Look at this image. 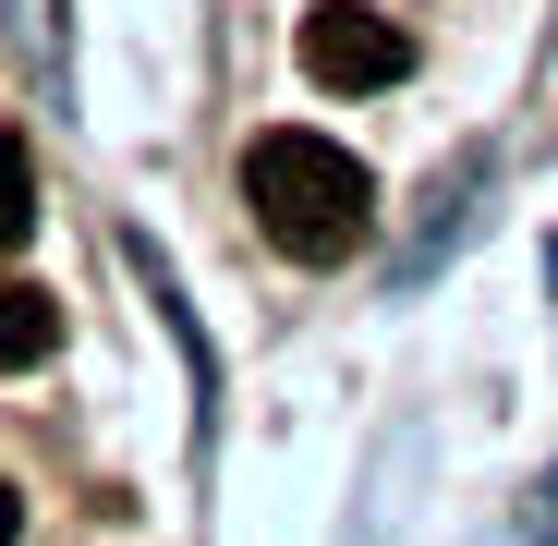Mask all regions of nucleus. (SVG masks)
Segmentation results:
<instances>
[{
  "instance_id": "obj_1",
  "label": "nucleus",
  "mask_w": 558,
  "mask_h": 546,
  "mask_svg": "<svg viewBox=\"0 0 558 546\" xmlns=\"http://www.w3.org/2000/svg\"><path fill=\"white\" fill-rule=\"evenodd\" d=\"M243 207H255V231L279 255L328 267V255H352L377 231V182H364V158L328 146V134H255L243 146Z\"/></svg>"
},
{
  "instance_id": "obj_4",
  "label": "nucleus",
  "mask_w": 558,
  "mask_h": 546,
  "mask_svg": "<svg viewBox=\"0 0 558 546\" xmlns=\"http://www.w3.org/2000/svg\"><path fill=\"white\" fill-rule=\"evenodd\" d=\"M25 231H37V158H25V134H0V255Z\"/></svg>"
},
{
  "instance_id": "obj_2",
  "label": "nucleus",
  "mask_w": 558,
  "mask_h": 546,
  "mask_svg": "<svg viewBox=\"0 0 558 546\" xmlns=\"http://www.w3.org/2000/svg\"><path fill=\"white\" fill-rule=\"evenodd\" d=\"M292 49H304V73L328 85V98H377V85L413 73V37H401L389 13H364V0H316Z\"/></svg>"
},
{
  "instance_id": "obj_3",
  "label": "nucleus",
  "mask_w": 558,
  "mask_h": 546,
  "mask_svg": "<svg viewBox=\"0 0 558 546\" xmlns=\"http://www.w3.org/2000/svg\"><path fill=\"white\" fill-rule=\"evenodd\" d=\"M49 352H61V292L0 280V364H49Z\"/></svg>"
},
{
  "instance_id": "obj_5",
  "label": "nucleus",
  "mask_w": 558,
  "mask_h": 546,
  "mask_svg": "<svg viewBox=\"0 0 558 546\" xmlns=\"http://www.w3.org/2000/svg\"><path fill=\"white\" fill-rule=\"evenodd\" d=\"M0 546H25V498L13 486H0Z\"/></svg>"
}]
</instances>
